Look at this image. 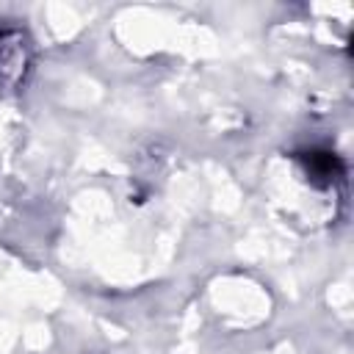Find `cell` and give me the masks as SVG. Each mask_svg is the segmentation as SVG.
Returning a JSON list of instances; mask_svg holds the SVG:
<instances>
[{
  "label": "cell",
  "mask_w": 354,
  "mask_h": 354,
  "mask_svg": "<svg viewBox=\"0 0 354 354\" xmlns=\"http://www.w3.org/2000/svg\"><path fill=\"white\" fill-rule=\"evenodd\" d=\"M30 66V44L22 30H0V83L17 86Z\"/></svg>",
  "instance_id": "1"
},
{
  "label": "cell",
  "mask_w": 354,
  "mask_h": 354,
  "mask_svg": "<svg viewBox=\"0 0 354 354\" xmlns=\"http://www.w3.org/2000/svg\"><path fill=\"white\" fill-rule=\"evenodd\" d=\"M301 166H304V174L315 183V185H332L335 180H340L343 174V163L335 152L329 149H310V152H301L299 155Z\"/></svg>",
  "instance_id": "2"
}]
</instances>
